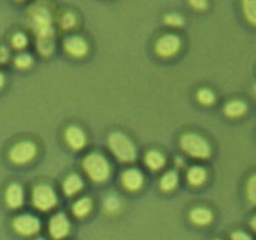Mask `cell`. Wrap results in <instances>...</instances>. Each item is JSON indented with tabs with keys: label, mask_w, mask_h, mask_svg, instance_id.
Returning <instances> with one entry per match:
<instances>
[{
	"label": "cell",
	"mask_w": 256,
	"mask_h": 240,
	"mask_svg": "<svg viewBox=\"0 0 256 240\" xmlns=\"http://www.w3.org/2000/svg\"><path fill=\"white\" fill-rule=\"evenodd\" d=\"M180 48V39L174 33H168L157 40L156 53L161 57H172Z\"/></svg>",
	"instance_id": "52a82bcc"
},
{
	"label": "cell",
	"mask_w": 256,
	"mask_h": 240,
	"mask_svg": "<svg viewBox=\"0 0 256 240\" xmlns=\"http://www.w3.org/2000/svg\"><path fill=\"white\" fill-rule=\"evenodd\" d=\"M75 17H74V14H71V13H64V15H62V18H60V26L64 28H66V30H68V28H71L75 24Z\"/></svg>",
	"instance_id": "484cf974"
},
{
	"label": "cell",
	"mask_w": 256,
	"mask_h": 240,
	"mask_svg": "<svg viewBox=\"0 0 256 240\" xmlns=\"http://www.w3.org/2000/svg\"><path fill=\"white\" fill-rule=\"evenodd\" d=\"M3 84H4V76H3V73L0 72V87L3 86Z\"/></svg>",
	"instance_id": "4dcf8cb0"
},
{
	"label": "cell",
	"mask_w": 256,
	"mask_h": 240,
	"mask_svg": "<svg viewBox=\"0 0 256 240\" xmlns=\"http://www.w3.org/2000/svg\"><path fill=\"white\" fill-rule=\"evenodd\" d=\"M251 226H252V228L256 230V216L251 220Z\"/></svg>",
	"instance_id": "1f68e13d"
},
{
	"label": "cell",
	"mask_w": 256,
	"mask_h": 240,
	"mask_svg": "<svg viewBox=\"0 0 256 240\" xmlns=\"http://www.w3.org/2000/svg\"><path fill=\"white\" fill-rule=\"evenodd\" d=\"M38 240H42V239H38Z\"/></svg>",
	"instance_id": "d6a6232c"
},
{
	"label": "cell",
	"mask_w": 256,
	"mask_h": 240,
	"mask_svg": "<svg viewBox=\"0 0 256 240\" xmlns=\"http://www.w3.org/2000/svg\"><path fill=\"white\" fill-rule=\"evenodd\" d=\"M108 145L114 156L124 162H133L136 159V147L122 132H112L108 136Z\"/></svg>",
	"instance_id": "7a4b0ae2"
},
{
	"label": "cell",
	"mask_w": 256,
	"mask_h": 240,
	"mask_svg": "<svg viewBox=\"0 0 256 240\" xmlns=\"http://www.w3.org/2000/svg\"><path fill=\"white\" fill-rule=\"evenodd\" d=\"M49 231L54 239H62L68 234L70 222L64 213H58L52 217L50 222H49Z\"/></svg>",
	"instance_id": "9c48e42d"
},
{
	"label": "cell",
	"mask_w": 256,
	"mask_h": 240,
	"mask_svg": "<svg viewBox=\"0 0 256 240\" xmlns=\"http://www.w3.org/2000/svg\"><path fill=\"white\" fill-rule=\"evenodd\" d=\"M32 202L34 206L42 211H48L53 208L57 203L54 190L48 185H38L32 190Z\"/></svg>",
	"instance_id": "5b68a950"
},
{
	"label": "cell",
	"mask_w": 256,
	"mask_h": 240,
	"mask_svg": "<svg viewBox=\"0 0 256 240\" xmlns=\"http://www.w3.org/2000/svg\"><path fill=\"white\" fill-rule=\"evenodd\" d=\"M176 184H178V174L175 171H169L162 176L160 185L162 190L170 192V190H172L176 186Z\"/></svg>",
	"instance_id": "d6986e66"
},
{
	"label": "cell",
	"mask_w": 256,
	"mask_h": 240,
	"mask_svg": "<svg viewBox=\"0 0 256 240\" xmlns=\"http://www.w3.org/2000/svg\"><path fill=\"white\" fill-rule=\"evenodd\" d=\"M6 203L10 204L12 208L20 207L24 202V192L18 184H10L6 189Z\"/></svg>",
	"instance_id": "4fadbf2b"
},
{
	"label": "cell",
	"mask_w": 256,
	"mask_h": 240,
	"mask_svg": "<svg viewBox=\"0 0 256 240\" xmlns=\"http://www.w3.org/2000/svg\"><path fill=\"white\" fill-rule=\"evenodd\" d=\"M187 179L192 185H201V184L205 183L206 180V171L202 167H197V166L196 167H192L190 171H188Z\"/></svg>",
	"instance_id": "ac0fdd59"
},
{
	"label": "cell",
	"mask_w": 256,
	"mask_h": 240,
	"mask_svg": "<svg viewBox=\"0 0 256 240\" xmlns=\"http://www.w3.org/2000/svg\"><path fill=\"white\" fill-rule=\"evenodd\" d=\"M82 188V180L78 175L72 174L67 176L64 183V192L67 195H74Z\"/></svg>",
	"instance_id": "9a60e30c"
},
{
	"label": "cell",
	"mask_w": 256,
	"mask_h": 240,
	"mask_svg": "<svg viewBox=\"0 0 256 240\" xmlns=\"http://www.w3.org/2000/svg\"><path fill=\"white\" fill-rule=\"evenodd\" d=\"M64 46L68 54L74 57H84L88 51V44L82 37L70 36L64 40Z\"/></svg>",
	"instance_id": "30bf717a"
},
{
	"label": "cell",
	"mask_w": 256,
	"mask_h": 240,
	"mask_svg": "<svg viewBox=\"0 0 256 240\" xmlns=\"http://www.w3.org/2000/svg\"><path fill=\"white\" fill-rule=\"evenodd\" d=\"M197 99H198L202 104L208 105L214 103L215 95L210 89H201V90H198V93H197Z\"/></svg>",
	"instance_id": "7402d4cb"
},
{
	"label": "cell",
	"mask_w": 256,
	"mask_h": 240,
	"mask_svg": "<svg viewBox=\"0 0 256 240\" xmlns=\"http://www.w3.org/2000/svg\"><path fill=\"white\" fill-rule=\"evenodd\" d=\"M246 103L242 102V100H233V102L226 103L224 112L229 117H238V116H242L246 112Z\"/></svg>",
	"instance_id": "e0dca14e"
},
{
	"label": "cell",
	"mask_w": 256,
	"mask_h": 240,
	"mask_svg": "<svg viewBox=\"0 0 256 240\" xmlns=\"http://www.w3.org/2000/svg\"><path fill=\"white\" fill-rule=\"evenodd\" d=\"M92 201L89 198H82L74 204V213L78 217H84L85 215L90 212Z\"/></svg>",
	"instance_id": "ffe728a7"
},
{
	"label": "cell",
	"mask_w": 256,
	"mask_h": 240,
	"mask_svg": "<svg viewBox=\"0 0 256 240\" xmlns=\"http://www.w3.org/2000/svg\"><path fill=\"white\" fill-rule=\"evenodd\" d=\"M144 161L146 165L150 168H152V170H158V168H161L165 165V157L160 152H157V150H150V152H147Z\"/></svg>",
	"instance_id": "2e32d148"
},
{
	"label": "cell",
	"mask_w": 256,
	"mask_h": 240,
	"mask_svg": "<svg viewBox=\"0 0 256 240\" xmlns=\"http://www.w3.org/2000/svg\"><path fill=\"white\" fill-rule=\"evenodd\" d=\"M180 147L194 158H208L211 152L208 140L197 134H184L180 138Z\"/></svg>",
	"instance_id": "277c9868"
},
{
	"label": "cell",
	"mask_w": 256,
	"mask_h": 240,
	"mask_svg": "<svg viewBox=\"0 0 256 240\" xmlns=\"http://www.w3.org/2000/svg\"><path fill=\"white\" fill-rule=\"evenodd\" d=\"M165 21L166 23L172 24V26H180V24L183 23V18H182L179 14H175V13L166 15Z\"/></svg>",
	"instance_id": "4316f807"
},
{
	"label": "cell",
	"mask_w": 256,
	"mask_h": 240,
	"mask_svg": "<svg viewBox=\"0 0 256 240\" xmlns=\"http://www.w3.org/2000/svg\"><path fill=\"white\" fill-rule=\"evenodd\" d=\"M247 197L252 204H256V175H252L247 183Z\"/></svg>",
	"instance_id": "603a6c76"
},
{
	"label": "cell",
	"mask_w": 256,
	"mask_h": 240,
	"mask_svg": "<svg viewBox=\"0 0 256 240\" xmlns=\"http://www.w3.org/2000/svg\"><path fill=\"white\" fill-rule=\"evenodd\" d=\"M190 5L194 6V8H197V9H205L206 8V3L205 1H190Z\"/></svg>",
	"instance_id": "f1b7e54d"
},
{
	"label": "cell",
	"mask_w": 256,
	"mask_h": 240,
	"mask_svg": "<svg viewBox=\"0 0 256 240\" xmlns=\"http://www.w3.org/2000/svg\"><path fill=\"white\" fill-rule=\"evenodd\" d=\"M122 184L128 190H138L143 184V176L140 171L132 168L122 174Z\"/></svg>",
	"instance_id": "7c38bea8"
},
{
	"label": "cell",
	"mask_w": 256,
	"mask_h": 240,
	"mask_svg": "<svg viewBox=\"0 0 256 240\" xmlns=\"http://www.w3.org/2000/svg\"><path fill=\"white\" fill-rule=\"evenodd\" d=\"M36 154V147L31 141H20L10 149V157L14 163H28Z\"/></svg>",
	"instance_id": "8992f818"
},
{
	"label": "cell",
	"mask_w": 256,
	"mask_h": 240,
	"mask_svg": "<svg viewBox=\"0 0 256 240\" xmlns=\"http://www.w3.org/2000/svg\"><path fill=\"white\" fill-rule=\"evenodd\" d=\"M66 140L74 149H82L86 143L84 131L78 126H71L66 130Z\"/></svg>",
	"instance_id": "8fae6325"
},
{
	"label": "cell",
	"mask_w": 256,
	"mask_h": 240,
	"mask_svg": "<svg viewBox=\"0 0 256 240\" xmlns=\"http://www.w3.org/2000/svg\"><path fill=\"white\" fill-rule=\"evenodd\" d=\"M244 12L247 19L252 24H256V0H246L244 1Z\"/></svg>",
	"instance_id": "44dd1931"
},
{
	"label": "cell",
	"mask_w": 256,
	"mask_h": 240,
	"mask_svg": "<svg viewBox=\"0 0 256 240\" xmlns=\"http://www.w3.org/2000/svg\"><path fill=\"white\" fill-rule=\"evenodd\" d=\"M190 220L197 225H208V222L212 220V212L204 207L194 208L190 212Z\"/></svg>",
	"instance_id": "5bb4252c"
},
{
	"label": "cell",
	"mask_w": 256,
	"mask_h": 240,
	"mask_svg": "<svg viewBox=\"0 0 256 240\" xmlns=\"http://www.w3.org/2000/svg\"><path fill=\"white\" fill-rule=\"evenodd\" d=\"M84 170L89 177L96 183L107 180L110 176V165L107 159L100 153H90L82 161Z\"/></svg>",
	"instance_id": "3957f363"
},
{
	"label": "cell",
	"mask_w": 256,
	"mask_h": 240,
	"mask_svg": "<svg viewBox=\"0 0 256 240\" xmlns=\"http://www.w3.org/2000/svg\"><path fill=\"white\" fill-rule=\"evenodd\" d=\"M13 226L20 234L32 235L40 230V221L31 215H21L13 221Z\"/></svg>",
	"instance_id": "ba28073f"
},
{
	"label": "cell",
	"mask_w": 256,
	"mask_h": 240,
	"mask_svg": "<svg viewBox=\"0 0 256 240\" xmlns=\"http://www.w3.org/2000/svg\"><path fill=\"white\" fill-rule=\"evenodd\" d=\"M30 23L38 36V49L42 55H50L54 49V32L52 27V15L46 8L35 5L30 8Z\"/></svg>",
	"instance_id": "6da1fadb"
},
{
	"label": "cell",
	"mask_w": 256,
	"mask_h": 240,
	"mask_svg": "<svg viewBox=\"0 0 256 240\" xmlns=\"http://www.w3.org/2000/svg\"><path fill=\"white\" fill-rule=\"evenodd\" d=\"M12 44L14 48H18V49L24 48V46L28 44V37L24 36L22 32L14 33L12 37Z\"/></svg>",
	"instance_id": "cb8c5ba5"
},
{
	"label": "cell",
	"mask_w": 256,
	"mask_h": 240,
	"mask_svg": "<svg viewBox=\"0 0 256 240\" xmlns=\"http://www.w3.org/2000/svg\"><path fill=\"white\" fill-rule=\"evenodd\" d=\"M8 58V50L6 48H0V62H6Z\"/></svg>",
	"instance_id": "f546056e"
},
{
	"label": "cell",
	"mask_w": 256,
	"mask_h": 240,
	"mask_svg": "<svg viewBox=\"0 0 256 240\" xmlns=\"http://www.w3.org/2000/svg\"><path fill=\"white\" fill-rule=\"evenodd\" d=\"M31 63H32V58L28 54H26V53L20 54L18 57L16 58V64L18 67H21V68H26V67L31 66Z\"/></svg>",
	"instance_id": "d4e9b609"
},
{
	"label": "cell",
	"mask_w": 256,
	"mask_h": 240,
	"mask_svg": "<svg viewBox=\"0 0 256 240\" xmlns=\"http://www.w3.org/2000/svg\"><path fill=\"white\" fill-rule=\"evenodd\" d=\"M232 240H251V238L242 231H234L232 234Z\"/></svg>",
	"instance_id": "83f0119b"
}]
</instances>
